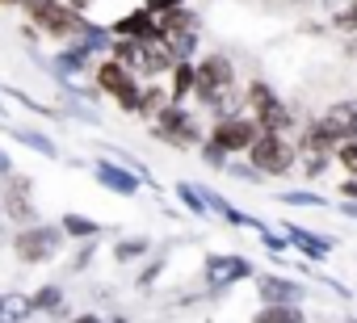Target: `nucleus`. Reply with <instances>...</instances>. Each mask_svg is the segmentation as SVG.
Here are the masks:
<instances>
[{
    "instance_id": "nucleus-31",
    "label": "nucleus",
    "mask_w": 357,
    "mask_h": 323,
    "mask_svg": "<svg viewBox=\"0 0 357 323\" xmlns=\"http://www.w3.org/2000/svg\"><path fill=\"white\" fill-rule=\"evenodd\" d=\"M63 323H105L97 310H80V315H72V319H63Z\"/></svg>"
},
{
    "instance_id": "nucleus-4",
    "label": "nucleus",
    "mask_w": 357,
    "mask_h": 323,
    "mask_svg": "<svg viewBox=\"0 0 357 323\" xmlns=\"http://www.w3.org/2000/svg\"><path fill=\"white\" fill-rule=\"evenodd\" d=\"M63 244H68V235L55 223H34V227H22L13 235V252L22 265H51L63 256Z\"/></svg>"
},
{
    "instance_id": "nucleus-9",
    "label": "nucleus",
    "mask_w": 357,
    "mask_h": 323,
    "mask_svg": "<svg viewBox=\"0 0 357 323\" xmlns=\"http://www.w3.org/2000/svg\"><path fill=\"white\" fill-rule=\"evenodd\" d=\"M248 277H257V269H252V260H244L236 252H211L206 265H202L206 290H231V285H240Z\"/></svg>"
},
{
    "instance_id": "nucleus-7",
    "label": "nucleus",
    "mask_w": 357,
    "mask_h": 323,
    "mask_svg": "<svg viewBox=\"0 0 357 323\" xmlns=\"http://www.w3.org/2000/svg\"><path fill=\"white\" fill-rule=\"evenodd\" d=\"M93 84H97L109 101H118L126 113H135V109H139V93H143V84H139V76H135V72H126L118 59H101V63L93 68Z\"/></svg>"
},
{
    "instance_id": "nucleus-23",
    "label": "nucleus",
    "mask_w": 357,
    "mask_h": 323,
    "mask_svg": "<svg viewBox=\"0 0 357 323\" xmlns=\"http://www.w3.org/2000/svg\"><path fill=\"white\" fill-rule=\"evenodd\" d=\"M147 252H151V239H147V235H130V239H118V244H114V260H118V265L143 260Z\"/></svg>"
},
{
    "instance_id": "nucleus-27",
    "label": "nucleus",
    "mask_w": 357,
    "mask_h": 323,
    "mask_svg": "<svg viewBox=\"0 0 357 323\" xmlns=\"http://www.w3.org/2000/svg\"><path fill=\"white\" fill-rule=\"evenodd\" d=\"M336 164H340V168H344L349 177H357V139H353V143H340V147H336Z\"/></svg>"
},
{
    "instance_id": "nucleus-19",
    "label": "nucleus",
    "mask_w": 357,
    "mask_h": 323,
    "mask_svg": "<svg viewBox=\"0 0 357 323\" xmlns=\"http://www.w3.org/2000/svg\"><path fill=\"white\" fill-rule=\"evenodd\" d=\"M59 227H63V235H72V239H97L101 235V223L97 219H89V214H76V210H68L63 219H59Z\"/></svg>"
},
{
    "instance_id": "nucleus-22",
    "label": "nucleus",
    "mask_w": 357,
    "mask_h": 323,
    "mask_svg": "<svg viewBox=\"0 0 357 323\" xmlns=\"http://www.w3.org/2000/svg\"><path fill=\"white\" fill-rule=\"evenodd\" d=\"M160 38L168 42V51L176 55V63L194 59V51H198V30H172V34H160Z\"/></svg>"
},
{
    "instance_id": "nucleus-35",
    "label": "nucleus",
    "mask_w": 357,
    "mask_h": 323,
    "mask_svg": "<svg viewBox=\"0 0 357 323\" xmlns=\"http://www.w3.org/2000/svg\"><path fill=\"white\" fill-rule=\"evenodd\" d=\"M340 210H344L349 219H357V202H340Z\"/></svg>"
},
{
    "instance_id": "nucleus-10",
    "label": "nucleus",
    "mask_w": 357,
    "mask_h": 323,
    "mask_svg": "<svg viewBox=\"0 0 357 323\" xmlns=\"http://www.w3.org/2000/svg\"><path fill=\"white\" fill-rule=\"evenodd\" d=\"M257 298L261 306H303L307 285L290 273H257Z\"/></svg>"
},
{
    "instance_id": "nucleus-2",
    "label": "nucleus",
    "mask_w": 357,
    "mask_h": 323,
    "mask_svg": "<svg viewBox=\"0 0 357 323\" xmlns=\"http://www.w3.org/2000/svg\"><path fill=\"white\" fill-rule=\"evenodd\" d=\"M22 9H26V17L43 30V34H51V38H59V42H72L80 30H84V13H76L68 0H22Z\"/></svg>"
},
{
    "instance_id": "nucleus-26",
    "label": "nucleus",
    "mask_w": 357,
    "mask_h": 323,
    "mask_svg": "<svg viewBox=\"0 0 357 323\" xmlns=\"http://www.w3.org/2000/svg\"><path fill=\"white\" fill-rule=\"evenodd\" d=\"M278 202H286V206H328L319 194H311V189H286V194H278Z\"/></svg>"
},
{
    "instance_id": "nucleus-24",
    "label": "nucleus",
    "mask_w": 357,
    "mask_h": 323,
    "mask_svg": "<svg viewBox=\"0 0 357 323\" xmlns=\"http://www.w3.org/2000/svg\"><path fill=\"white\" fill-rule=\"evenodd\" d=\"M168 105V93H160L155 84H143V93H139V109H135V118H155L160 109Z\"/></svg>"
},
{
    "instance_id": "nucleus-21",
    "label": "nucleus",
    "mask_w": 357,
    "mask_h": 323,
    "mask_svg": "<svg viewBox=\"0 0 357 323\" xmlns=\"http://www.w3.org/2000/svg\"><path fill=\"white\" fill-rule=\"evenodd\" d=\"M172 189H176V202H181L194 219H211V206H206V198H202V189L194 181H176Z\"/></svg>"
},
{
    "instance_id": "nucleus-37",
    "label": "nucleus",
    "mask_w": 357,
    "mask_h": 323,
    "mask_svg": "<svg viewBox=\"0 0 357 323\" xmlns=\"http://www.w3.org/2000/svg\"><path fill=\"white\" fill-rule=\"evenodd\" d=\"M0 5H22V0H0Z\"/></svg>"
},
{
    "instance_id": "nucleus-30",
    "label": "nucleus",
    "mask_w": 357,
    "mask_h": 323,
    "mask_svg": "<svg viewBox=\"0 0 357 323\" xmlns=\"http://www.w3.org/2000/svg\"><path fill=\"white\" fill-rule=\"evenodd\" d=\"M160 269H164V260H155V265H147V269H143V277H139V290H147V285H151V281L160 277Z\"/></svg>"
},
{
    "instance_id": "nucleus-20",
    "label": "nucleus",
    "mask_w": 357,
    "mask_h": 323,
    "mask_svg": "<svg viewBox=\"0 0 357 323\" xmlns=\"http://www.w3.org/2000/svg\"><path fill=\"white\" fill-rule=\"evenodd\" d=\"M248 323H307L303 306H257Z\"/></svg>"
},
{
    "instance_id": "nucleus-18",
    "label": "nucleus",
    "mask_w": 357,
    "mask_h": 323,
    "mask_svg": "<svg viewBox=\"0 0 357 323\" xmlns=\"http://www.w3.org/2000/svg\"><path fill=\"white\" fill-rule=\"evenodd\" d=\"M30 302H34V315H63V319H72L68 315V306H63V290L55 285V281H47V285H38L34 294H30Z\"/></svg>"
},
{
    "instance_id": "nucleus-38",
    "label": "nucleus",
    "mask_w": 357,
    "mask_h": 323,
    "mask_svg": "<svg viewBox=\"0 0 357 323\" xmlns=\"http://www.w3.org/2000/svg\"><path fill=\"white\" fill-rule=\"evenodd\" d=\"M0 219H5V206H0Z\"/></svg>"
},
{
    "instance_id": "nucleus-32",
    "label": "nucleus",
    "mask_w": 357,
    "mask_h": 323,
    "mask_svg": "<svg viewBox=\"0 0 357 323\" xmlns=\"http://www.w3.org/2000/svg\"><path fill=\"white\" fill-rule=\"evenodd\" d=\"M13 177V159H9V151L0 147V181H9Z\"/></svg>"
},
{
    "instance_id": "nucleus-29",
    "label": "nucleus",
    "mask_w": 357,
    "mask_h": 323,
    "mask_svg": "<svg viewBox=\"0 0 357 323\" xmlns=\"http://www.w3.org/2000/svg\"><path fill=\"white\" fill-rule=\"evenodd\" d=\"M336 26L340 30H357V0H349V5L336 13Z\"/></svg>"
},
{
    "instance_id": "nucleus-8",
    "label": "nucleus",
    "mask_w": 357,
    "mask_h": 323,
    "mask_svg": "<svg viewBox=\"0 0 357 323\" xmlns=\"http://www.w3.org/2000/svg\"><path fill=\"white\" fill-rule=\"evenodd\" d=\"M257 122L248 118V113H227V118H215V126H211V143L215 147H223L227 155H248V147L257 143Z\"/></svg>"
},
{
    "instance_id": "nucleus-17",
    "label": "nucleus",
    "mask_w": 357,
    "mask_h": 323,
    "mask_svg": "<svg viewBox=\"0 0 357 323\" xmlns=\"http://www.w3.org/2000/svg\"><path fill=\"white\" fill-rule=\"evenodd\" d=\"M194 88H198V68L190 59H181V63L172 68V93H168V101L172 105H185L194 97Z\"/></svg>"
},
{
    "instance_id": "nucleus-13",
    "label": "nucleus",
    "mask_w": 357,
    "mask_h": 323,
    "mask_svg": "<svg viewBox=\"0 0 357 323\" xmlns=\"http://www.w3.org/2000/svg\"><path fill=\"white\" fill-rule=\"evenodd\" d=\"M93 177H97V185H105V189L118 194V198H135L139 185H143V177H139L135 168L118 164V159H97V164H93Z\"/></svg>"
},
{
    "instance_id": "nucleus-3",
    "label": "nucleus",
    "mask_w": 357,
    "mask_h": 323,
    "mask_svg": "<svg viewBox=\"0 0 357 323\" xmlns=\"http://www.w3.org/2000/svg\"><path fill=\"white\" fill-rule=\"evenodd\" d=\"M248 164L257 177H290L298 168V147L286 134H257L248 147Z\"/></svg>"
},
{
    "instance_id": "nucleus-1",
    "label": "nucleus",
    "mask_w": 357,
    "mask_h": 323,
    "mask_svg": "<svg viewBox=\"0 0 357 323\" xmlns=\"http://www.w3.org/2000/svg\"><path fill=\"white\" fill-rule=\"evenodd\" d=\"M198 68V88H194V97L198 101H206L211 109H219V118H227V113H236L231 109V93H236V63L223 55V51H211L202 63H194Z\"/></svg>"
},
{
    "instance_id": "nucleus-28",
    "label": "nucleus",
    "mask_w": 357,
    "mask_h": 323,
    "mask_svg": "<svg viewBox=\"0 0 357 323\" xmlns=\"http://www.w3.org/2000/svg\"><path fill=\"white\" fill-rule=\"evenodd\" d=\"M202 159H206V164H211V168H227V164H231V155H227L223 147H215L211 139L202 143Z\"/></svg>"
},
{
    "instance_id": "nucleus-36",
    "label": "nucleus",
    "mask_w": 357,
    "mask_h": 323,
    "mask_svg": "<svg viewBox=\"0 0 357 323\" xmlns=\"http://www.w3.org/2000/svg\"><path fill=\"white\" fill-rule=\"evenodd\" d=\"M105 323H130V319H126V315H109Z\"/></svg>"
},
{
    "instance_id": "nucleus-5",
    "label": "nucleus",
    "mask_w": 357,
    "mask_h": 323,
    "mask_svg": "<svg viewBox=\"0 0 357 323\" xmlns=\"http://www.w3.org/2000/svg\"><path fill=\"white\" fill-rule=\"evenodd\" d=\"M151 139H160V143H168V147H176V151H190V147H202V143H206L198 118H194L185 105H172V101L155 113Z\"/></svg>"
},
{
    "instance_id": "nucleus-15",
    "label": "nucleus",
    "mask_w": 357,
    "mask_h": 323,
    "mask_svg": "<svg viewBox=\"0 0 357 323\" xmlns=\"http://www.w3.org/2000/svg\"><path fill=\"white\" fill-rule=\"evenodd\" d=\"M109 34H114V38H135V42H151V38H160V26H155V17H151L147 9H130L126 17H118V22L109 26Z\"/></svg>"
},
{
    "instance_id": "nucleus-14",
    "label": "nucleus",
    "mask_w": 357,
    "mask_h": 323,
    "mask_svg": "<svg viewBox=\"0 0 357 323\" xmlns=\"http://www.w3.org/2000/svg\"><path fill=\"white\" fill-rule=\"evenodd\" d=\"M282 239H286L290 252H298V256H307V260H328V252H332V239H328V235H315V231H307V227H298V223H286V227H282Z\"/></svg>"
},
{
    "instance_id": "nucleus-25",
    "label": "nucleus",
    "mask_w": 357,
    "mask_h": 323,
    "mask_svg": "<svg viewBox=\"0 0 357 323\" xmlns=\"http://www.w3.org/2000/svg\"><path fill=\"white\" fill-rule=\"evenodd\" d=\"M17 134V143L22 147H34L38 155H47V159H55L59 155V147H55V139H47V134H38V130H13Z\"/></svg>"
},
{
    "instance_id": "nucleus-11",
    "label": "nucleus",
    "mask_w": 357,
    "mask_h": 323,
    "mask_svg": "<svg viewBox=\"0 0 357 323\" xmlns=\"http://www.w3.org/2000/svg\"><path fill=\"white\" fill-rule=\"evenodd\" d=\"M315 126L340 147V143H353L357 139V97H344V101H332L319 118H315Z\"/></svg>"
},
{
    "instance_id": "nucleus-16",
    "label": "nucleus",
    "mask_w": 357,
    "mask_h": 323,
    "mask_svg": "<svg viewBox=\"0 0 357 323\" xmlns=\"http://www.w3.org/2000/svg\"><path fill=\"white\" fill-rule=\"evenodd\" d=\"M30 319H34V302H30V294H22V290L0 294V323H30Z\"/></svg>"
},
{
    "instance_id": "nucleus-12",
    "label": "nucleus",
    "mask_w": 357,
    "mask_h": 323,
    "mask_svg": "<svg viewBox=\"0 0 357 323\" xmlns=\"http://www.w3.org/2000/svg\"><path fill=\"white\" fill-rule=\"evenodd\" d=\"M0 206H5V219H13L17 227H34L38 223V206H34V194H30V177H9L5 181V194H0Z\"/></svg>"
},
{
    "instance_id": "nucleus-6",
    "label": "nucleus",
    "mask_w": 357,
    "mask_h": 323,
    "mask_svg": "<svg viewBox=\"0 0 357 323\" xmlns=\"http://www.w3.org/2000/svg\"><path fill=\"white\" fill-rule=\"evenodd\" d=\"M244 97H248V105H252V122H257L261 134H286V130H294V113H290V105L273 93L269 80H252Z\"/></svg>"
},
{
    "instance_id": "nucleus-33",
    "label": "nucleus",
    "mask_w": 357,
    "mask_h": 323,
    "mask_svg": "<svg viewBox=\"0 0 357 323\" xmlns=\"http://www.w3.org/2000/svg\"><path fill=\"white\" fill-rule=\"evenodd\" d=\"M340 198H344V202H357V177H349V181L340 185Z\"/></svg>"
},
{
    "instance_id": "nucleus-34",
    "label": "nucleus",
    "mask_w": 357,
    "mask_h": 323,
    "mask_svg": "<svg viewBox=\"0 0 357 323\" xmlns=\"http://www.w3.org/2000/svg\"><path fill=\"white\" fill-rule=\"evenodd\" d=\"M68 5H72V9H76V13H89V9H93V5H97V0H68Z\"/></svg>"
}]
</instances>
